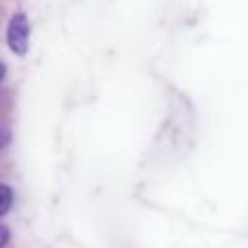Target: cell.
<instances>
[{
    "mask_svg": "<svg viewBox=\"0 0 248 248\" xmlns=\"http://www.w3.org/2000/svg\"><path fill=\"white\" fill-rule=\"evenodd\" d=\"M7 42L16 55H27L29 51V20L24 14H16L7 29Z\"/></svg>",
    "mask_w": 248,
    "mask_h": 248,
    "instance_id": "6da1fadb",
    "label": "cell"
},
{
    "mask_svg": "<svg viewBox=\"0 0 248 248\" xmlns=\"http://www.w3.org/2000/svg\"><path fill=\"white\" fill-rule=\"evenodd\" d=\"M14 204V189L7 185H0V216H5Z\"/></svg>",
    "mask_w": 248,
    "mask_h": 248,
    "instance_id": "7a4b0ae2",
    "label": "cell"
},
{
    "mask_svg": "<svg viewBox=\"0 0 248 248\" xmlns=\"http://www.w3.org/2000/svg\"><path fill=\"white\" fill-rule=\"evenodd\" d=\"M5 77V64H0V79Z\"/></svg>",
    "mask_w": 248,
    "mask_h": 248,
    "instance_id": "277c9868",
    "label": "cell"
},
{
    "mask_svg": "<svg viewBox=\"0 0 248 248\" xmlns=\"http://www.w3.org/2000/svg\"><path fill=\"white\" fill-rule=\"evenodd\" d=\"M9 229H7V226H0V248L2 246H7V242H9Z\"/></svg>",
    "mask_w": 248,
    "mask_h": 248,
    "instance_id": "3957f363",
    "label": "cell"
}]
</instances>
